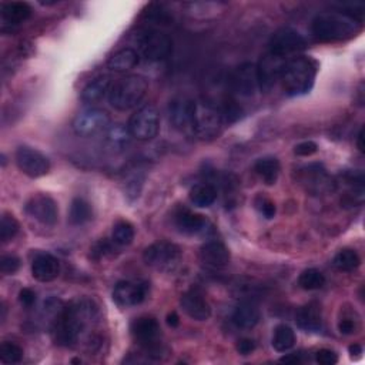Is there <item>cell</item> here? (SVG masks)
Segmentation results:
<instances>
[{"label": "cell", "mask_w": 365, "mask_h": 365, "mask_svg": "<svg viewBox=\"0 0 365 365\" xmlns=\"http://www.w3.org/2000/svg\"><path fill=\"white\" fill-rule=\"evenodd\" d=\"M98 317V307L87 298L76 300L59 310L53 323L52 336L57 345L72 347L80 339V334Z\"/></svg>", "instance_id": "1"}, {"label": "cell", "mask_w": 365, "mask_h": 365, "mask_svg": "<svg viewBox=\"0 0 365 365\" xmlns=\"http://www.w3.org/2000/svg\"><path fill=\"white\" fill-rule=\"evenodd\" d=\"M318 72L314 59L307 56L294 57L286 62L280 81L287 96H302L313 88Z\"/></svg>", "instance_id": "2"}, {"label": "cell", "mask_w": 365, "mask_h": 365, "mask_svg": "<svg viewBox=\"0 0 365 365\" xmlns=\"http://www.w3.org/2000/svg\"><path fill=\"white\" fill-rule=\"evenodd\" d=\"M359 22L341 13L327 12L314 17L311 30L320 42H341L351 39L359 32Z\"/></svg>", "instance_id": "3"}, {"label": "cell", "mask_w": 365, "mask_h": 365, "mask_svg": "<svg viewBox=\"0 0 365 365\" xmlns=\"http://www.w3.org/2000/svg\"><path fill=\"white\" fill-rule=\"evenodd\" d=\"M147 80L143 76L132 75L117 80L109 93L111 107L120 111H127L140 104L147 93Z\"/></svg>", "instance_id": "4"}, {"label": "cell", "mask_w": 365, "mask_h": 365, "mask_svg": "<svg viewBox=\"0 0 365 365\" xmlns=\"http://www.w3.org/2000/svg\"><path fill=\"white\" fill-rule=\"evenodd\" d=\"M223 129V114L215 106L204 102H194L190 130L200 140L216 139Z\"/></svg>", "instance_id": "5"}, {"label": "cell", "mask_w": 365, "mask_h": 365, "mask_svg": "<svg viewBox=\"0 0 365 365\" xmlns=\"http://www.w3.org/2000/svg\"><path fill=\"white\" fill-rule=\"evenodd\" d=\"M137 53L150 62H160L171 52V39L156 29L140 30L136 36Z\"/></svg>", "instance_id": "6"}, {"label": "cell", "mask_w": 365, "mask_h": 365, "mask_svg": "<svg viewBox=\"0 0 365 365\" xmlns=\"http://www.w3.org/2000/svg\"><path fill=\"white\" fill-rule=\"evenodd\" d=\"M144 263L162 272H173L181 261V250L169 241H157L148 246L143 254Z\"/></svg>", "instance_id": "7"}, {"label": "cell", "mask_w": 365, "mask_h": 365, "mask_svg": "<svg viewBox=\"0 0 365 365\" xmlns=\"http://www.w3.org/2000/svg\"><path fill=\"white\" fill-rule=\"evenodd\" d=\"M160 324L155 317H139L130 325V332L134 341L150 355L160 352Z\"/></svg>", "instance_id": "8"}, {"label": "cell", "mask_w": 365, "mask_h": 365, "mask_svg": "<svg viewBox=\"0 0 365 365\" xmlns=\"http://www.w3.org/2000/svg\"><path fill=\"white\" fill-rule=\"evenodd\" d=\"M160 129V116L155 106L147 104L139 109L129 121V130L133 137L141 141L155 139Z\"/></svg>", "instance_id": "9"}, {"label": "cell", "mask_w": 365, "mask_h": 365, "mask_svg": "<svg viewBox=\"0 0 365 365\" xmlns=\"http://www.w3.org/2000/svg\"><path fill=\"white\" fill-rule=\"evenodd\" d=\"M110 126V116L102 109H86L73 120V130L77 136L90 137L107 130Z\"/></svg>", "instance_id": "10"}, {"label": "cell", "mask_w": 365, "mask_h": 365, "mask_svg": "<svg viewBox=\"0 0 365 365\" xmlns=\"http://www.w3.org/2000/svg\"><path fill=\"white\" fill-rule=\"evenodd\" d=\"M16 164L30 178L43 177L50 170V160L39 150L29 146H20L16 150Z\"/></svg>", "instance_id": "11"}, {"label": "cell", "mask_w": 365, "mask_h": 365, "mask_svg": "<svg viewBox=\"0 0 365 365\" xmlns=\"http://www.w3.org/2000/svg\"><path fill=\"white\" fill-rule=\"evenodd\" d=\"M307 47V42L297 30L290 27H283L277 30L270 39V53L286 59L290 54L298 53Z\"/></svg>", "instance_id": "12"}, {"label": "cell", "mask_w": 365, "mask_h": 365, "mask_svg": "<svg viewBox=\"0 0 365 365\" xmlns=\"http://www.w3.org/2000/svg\"><path fill=\"white\" fill-rule=\"evenodd\" d=\"M24 211L29 217L35 219L43 226H54L59 220L57 203L47 194H35L24 204Z\"/></svg>", "instance_id": "13"}, {"label": "cell", "mask_w": 365, "mask_h": 365, "mask_svg": "<svg viewBox=\"0 0 365 365\" xmlns=\"http://www.w3.org/2000/svg\"><path fill=\"white\" fill-rule=\"evenodd\" d=\"M231 88L241 98H253L260 88L257 77V65L242 63L231 75Z\"/></svg>", "instance_id": "14"}, {"label": "cell", "mask_w": 365, "mask_h": 365, "mask_svg": "<svg viewBox=\"0 0 365 365\" xmlns=\"http://www.w3.org/2000/svg\"><path fill=\"white\" fill-rule=\"evenodd\" d=\"M148 294L147 283L118 281L113 290V300L120 307H136L141 304Z\"/></svg>", "instance_id": "15"}, {"label": "cell", "mask_w": 365, "mask_h": 365, "mask_svg": "<svg viewBox=\"0 0 365 365\" xmlns=\"http://www.w3.org/2000/svg\"><path fill=\"white\" fill-rule=\"evenodd\" d=\"M284 65H286L284 59L274 56L270 52L260 60V63L257 65V77L261 90L268 91L270 88L274 87V84H276L281 77Z\"/></svg>", "instance_id": "16"}, {"label": "cell", "mask_w": 365, "mask_h": 365, "mask_svg": "<svg viewBox=\"0 0 365 365\" xmlns=\"http://www.w3.org/2000/svg\"><path fill=\"white\" fill-rule=\"evenodd\" d=\"M180 307L192 320L196 321H207L211 317L210 302L197 288L182 293L180 298Z\"/></svg>", "instance_id": "17"}, {"label": "cell", "mask_w": 365, "mask_h": 365, "mask_svg": "<svg viewBox=\"0 0 365 365\" xmlns=\"http://www.w3.org/2000/svg\"><path fill=\"white\" fill-rule=\"evenodd\" d=\"M298 180L302 182L307 190L314 193H321L331 189L329 177L321 164H310L298 170Z\"/></svg>", "instance_id": "18"}, {"label": "cell", "mask_w": 365, "mask_h": 365, "mask_svg": "<svg viewBox=\"0 0 365 365\" xmlns=\"http://www.w3.org/2000/svg\"><path fill=\"white\" fill-rule=\"evenodd\" d=\"M230 251L220 241H210L200 249L201 263L212 270H222L230 264Z\"/></svg>", "instance_id": "19"}, {"label": "cell", "mask_w": 365, "mask_h": 365, "mask_svg": "<svg viewBox=\"0 0 365 365\" xmlns=\"http://www.w3.org/2000/svg\"><path fill=\"white\" fill-rule=\"evenodd\" d=\"M60 274V263L56 257L47 253L38 254L32 263V276L40 283H50Z\"/></svg>", "instance_id": "20"}, {"label": "cell", "mask_w": 365, "mask_h": 365, "mask_svg": "<svg viewBox=\"0 0 365 365\" xmlns=\"http://www.w3.org/2000/svg\"><path fill=\"white\" fill-rule=\"evenodd\" d=\"M193 106H194V102L185 99V98L176 99L170 103V107H169L170 121L176 129H180V130L190 129Z\"/></svg>", "instance_id": "21"}, {"label": "cell", "mask_w": 365, "mask_h": 365, "mask_svg": "<svg viewBox=\"0 0 365 365\" xmlns=\"http://www.w3.org/2000/svg\"><path fill=\"white\" fill-rule=\"evenodd\" d=\"M260 309L254 301H241L233 313V323L242 329H251L260 323Z\"/></svg>", "instance_id": "22"}, {"label": "cell", "mask_w": 365, "mask_h": 365, "mask_svg": "<svg viewBox=\"0 0 365 365\" xmlns=\"http://www.w3.org/2000/svg\"><path fill=\"white\" fill-rule=\"evenodd\" d=\"M174 222L177 228L185 233V234H200L204 233L207 228V220L201 215H196V212L187 210V208H181L176 212Z\"/></svg>", "instance_id": "23"}, {"label": "cell", "mask_w": 365, "mask_h": 365, "mask_svg": "<svg viewBox=\"0 0 365 365\" xmlns=\"http://www.w3.org/2000/svg\"><path fill=\"white\" fill-rule=\"evenodd\" d=\"M321 306L317 301H311L298 310L295 321L301 329L309 332H317L321 329Z\"/></svg>", "instance_id": "24"}, {"label": "cell", "mask_w": 365, "mask_h": 365, "mask_svg": "<svg viewBox=\"0 0 365 365\" xmlns=\"http://www.w3.org/2000/svg\"><path fill=\"white\" fill-rule=\"evenodd\" d=\"M111 90V79L110 76H99L87 83V86L81 91V100L86 104H95L103 100Z\"/></svg>", "instance_id": "25"}, {"label": "cell", "mask_w": 365, "mask_h": 365, "mask_svg": "<svg viewBox=\"0 0 365 365\" xmlns=\"http://www.w3.org/2000/svg\"><path fill=\"white\" fill-rule=\"evenodd\" d=\"M139 63V53L134 49L126 47L116 52L110 59H109V69L117 73H126L132 69H134Z\"/></svg>", "instance_id": "26"}, {"label": "cell", "mask_w": 365, "mask_h": 365, "mask_svg": "<svg viewBox=\"0 0 365 365\" xmlns=\"http://www.w3.org/2000/svg\"><path fill=\"white\" fill-rule=\"evenodd\" d=\"M132 133L129 130V126L126 127L125 125H111L106 130V144L110 150L116 151V153H120L129 147L132 141Z\"/></svg>", "instance_id": "27"}, {"label": "cell", "mask_w": 365, "mask_h": 365, "mask_svg": "<svg viewBox=\"0 0 365 365\" xmlns=\"http://www.w3.org/2000/svg\"><path fill=\"white\" fill-rule=\"evenodd\" d=\"M280 169H281L280 162L272 156L258 159L254 164L256 173L267 186L276 185V181L279 180V176H280Z\"/></svg>", "instance_id": "28"}, {"label": "cell", "mask_w": 365, "mask_h": 365, "mask_svg": "<svg viewBox=\"0 0 365 365\" xmlns=\"http://www.w3.org/2000/svg\"><path fill=\"white\" fill-rule=\"evenodd\" d=\"M32 16V8L26 2H8L2 5V19L8 24H20Z\"/></svg>", "instance_id": "29"}, {"label": "cell", "mask_w": 365, "mask_h": 365, "mask_svg": "<svg viewBox=\"0 0 365 365\" xmlns=\"http://www.w3.org/2000/svg\"><path fill=\"white\" fill-rule=\"evenodd\" d=\"M295 345V332L291 327L281 324L276 327L272 336V347L279 352H287Z\"/></svg>", "instance_id": "30"}, {"label": "cell", "mask_w": 365, "mask_h": 365, "mask_svg": "<svg viewBox=\"0 0 365 365\" xmlns=\"http://www.w3.org/2000/svg\"><path fill=\"white\" fill-rule=\"evenodd\" d=\"M93 216V211H91V205L80 197L73 199L70 204V211H69V220L73 226H83L91 220Z\"/></svg>", "instance_id": "31"}, {"label": "cell", "mask_w": 365, "mask_h": 365, "mask_svg": "<svg viewBox=\"0 0 365 365\" xmlns=\"http://www.w3.org/2000/svg\"><path fill=\"white\" fill-rule=\"evenodd\" d=\"M216 199H217L216 187L211 185H205V182L194 186L190 192V201L196 207H200V208L210 207L212 203L216 201Z\"/></svg>", "instance_id": "32"}, {"label": "cell", "mask_w": 365, "mask_h": 365, "mask_svg": "<svg viewBox=\"0 0 365 365\" xmlns=\"http://www.w3.org/2000/svg\"><path fill=\"white\" fill-rule=\"evenodd\" d=\"M134 235H136V231L130 222L120 220L113 226L111 241L116 246H120V247L130 246L134 240Z\"/></svg>", "instance_id": "33"}, {"label": "cell", "mask_w": 365, "mask_h": 365, "mask_svg": "<svg viewBox=\"0 0 365 365\" xmlns=\"http://www.w3.org/2000/svg\"><path fill=\"white\" fill-rule=\"evenodd\" d=\"M324 284H325L324 274L321 271H318L317 268L304 270L298 277V286L302 290H307V291L320 290V288L324 287Z\"/></svg>", "instance_id": "34"}, {"label": "cell", "mask_w": 365, "mask_h": 365, "mask_svg": "<svg viewBox=\"0 0 365 365\" xmlns=\"http://www.w3.org/2000/svg\"><path fill=\"white\" fill-rule=\"evenodd\" d=\"M332 264L339 271L350 272V271H354L355 268L359 267L361 258H359L357 251H354L351 249H344L340 253H337L336 257H334Z\"/></svg>", "instance_id": "35"}, {"label": "cell", "mask_w": 365, "mask_h": 365, "mask_svg": "<svg viewBox=\"0 0 365 365\" xmlns=\"http://www.w3.org/2000/svg\"><path fill=\"white\" fill-rule=\"evenodd\" d=\"M23 359V348L15 343H3L0 345V361L5 364H17Z\"/></svg>", "instance_id": "36"}, {"label": "cell", "mask_w": 365, "mask_h": 365, "mask_svg": "<svg viewBox=\"0 0 365 365\" xmlns=\"http://www.w3.org/2000/svg\"><path fill=\"white\" fill-rule=\"evenodd\" d=\"M19 228L20 226L17 220L13 216L5 215L2 217V222H0V240H2V242H8L13 240L19 233Z\"/></svg>", "instance_id": "37"}, {"label": "cell", "mask_w": 365, "mask_h": 365, "mask_svg": "<svg viewBox=\"0 0 365 365\" xmlns=\"http://www.w3.org/2000/svg\"><path fill=\"white\" fill-rule=\"evenodd\" d=\"M256 208L260 211V215L263 217H265L267 220H271L274 216H276V204H274L270 199H267L265 196L260 194L256 197Z\"/></svg>", "instance_id": "38"}, {"label": "cell", "mask_w": 365, "mask_h": 365, "mask_svg": "<svg viewBox=\"0 0 365 365\" xmlns=\"http://www.w3.org/2000/svg\"><path fill=\"white\" fill-rule=\"evenodd\" d=\"M20 268V260L16 256H3L0 258V271L6 276H13V274Z\"/></svg>", "instance_id": "39"}, {"label": "cell", "mask_w": 365, "mask_h": 365, "mask_svg": "<svg viewBox=\"0 0 365 365\" xmlns=\"http://www.w3.org/2000/svg\"><path fill=\"white\" fill-rule=\"evenodd\" d=\"M317 150H318L317 143L309 140V141H302V143L297 144L295 148H294V153L300 157H310V156L317 153Z\"/></svg>", "instance_id": "40"}, {"label": "cell", "mask_w": 365, "mask_h": 365, "mask_svg": "<svg viewBox=\"0 0 365 365\" xmlns=\"http://www.w3.org/2000/svg\"><path fill=\"white\" fill-rule=\"evenodd\" d=\"M316 359L318 364L321 365H334L339 362V355L334 352L332 350H327V348H323L320 351H317L316 354Z\"/></svg>", "instance_id": "41"}, {"label": "cell", "mask_w": 365, "mask_h": 365, "mask_svg": "<svg viewBox=\"0 0 365 365\" xmlns=\"http://www.w3.org/2000/svg\"><path fill=\"white\" fill-rule=\"evenodd\" d=\"M110 251H111V246L109 244L106 240H102V241L96 242V244L93 246V249H91V257L96 258V260H102Z\"/></svg>", "instance_id": "42"}, {"label": "cell", "mask_w": 365, "mask_h": 365, "mask_svg": "<svg viewBox=\"0 0 365 365\" xmlns=\"http://www.w3.org/2000/svg\"><path fill=\"white\" fill-rule=\"evenodd\" d=\"M19 302L23 307H32L36 302V293L32 288H23L19 293Z\"/></svg>", "instance_id": "43"}, {"label": "cell", "mask_w": 365, "mask_h": 365, "mask_svg": "<svg viewBox=\"0 0 365 365\" xmlns=\"http://www.w3.org/2000/svg\"><path fill=\"white\" fill-rule=\"evenodd\" d=\"M256 350V343L251 339H242L237 343V352L240 355H250Z\"/></svg>", "instance_id": "44"}, {"label": "cell", "mask_w": 365, "mask_h": 365, "mask_svg": "<svg viewBox=\"0 0 365 365\" xmlns=\"http://www.w3.org/2000/svg\"><path fill=\"white\" fill-rule=\"evenodd\" d=\"M339 329H340L341 334H344V336H350V334L355 332L357 325H355V323H354L352 320L344 318V320H341V321L339 323Z\"/></svg>", "instance_id": "45"}, {"label": "cell", "mask_w": 365, "mask_h": 365, "mask_svg": "<svg viewBox=\"0 0 365 365\" xmlns=\"http://www.w3.org/2000/svg\"><path fill=\"white\" fill-rule=\"evenodd\" d=\"M166 321H167V325H169V327H171V328H176V327H178V325H180V317L177 316V313H176V311H171V313H169V314H167V318H166Z\"/></svg>", "instance_id": "46"}, {"label": "cell", "mask_w": 365, "mask_h": 365, "mask_svg": "<svg viewBox=\"0 0 365 365\" xmlns=\"http://www.w3.org/2000/svg\"><path fill=\"white\" fill-rule=\"evenodd\" d=\"M281 362H286V364H300L301 362V358L298 354H290V355H284L280 358Z\"/></svg>", "instance_id": "47"}, {"label": "cell", "mask_w": 365, "mask_h": 365, "mask_svg": "<svg viewBox=\"0 0 365 365\" xmlns=\"http://www.w3.org/2000/svg\"><path fill=\"white\" fill-rule=\"evenodd\" d=\"M357 146H358V148H359L361 153H364V151H365V144H364V129H361L359 133H358V137H357Z\"/></svg>", "instance_id": "48"}, {"label": "cell", "mask_w": 365, "mask_h": 365, "mask_svg": "<svg viewBox=\"0 0 365 365\" xmlns=\"http://www.w3.org/2000/svg\"><path fill=\"white\" fill-rule=\"evenodd\" d=\"M348 350H350V354H351V357H354V355H358V354H361V352H362V348H361V345H358V344H354V345H351Z\"/></svg>", "instance_id": "49"}, {"label": "cell", "mask_w": 365, "mask_h": 365, "mask_svg": "<svg viewBox=\"0 0 365 365\" xmlns=\"http://www.w3.org/2000/svg\"><path fill=\"white\" fill-rule=\"evenodd\" d=\"M81 362V359H79V358H75V359H72V364H80Z\"/></svg>", "instance_id": "50"}]
</instances>
